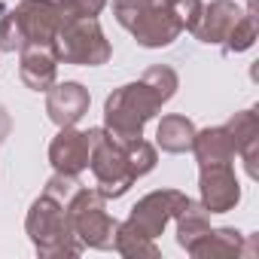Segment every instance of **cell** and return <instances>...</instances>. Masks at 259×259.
I'll return each mask as SVG.
<instances>
[{"label":"cell","mask_w":259,"mask_h":259,"mask_svg":"<svg viewBox=\"0 0 259 259\" xmlns=\"http://www.w3.org/2000/svg\"><path fill=\"white\" fill-rule=\"evenodd\" d=\"M89 104H92V95L79 82H55L46 92V113L58 128L76 125L89 113Z\"/></svg>","instance_id":"obj_11"},{"label":"cell","mask_w":259,"mask_h":259,"mask_svg":"<svg viewBox=\"0 0 259 259\" xmlns=\"http://www.w3.org/2000/svg\"><path fill=\"white\" fill-rule=\"evenodd\" d=\"M113 250L125 259H159V247L153 238H147L144 232H138L128 223H116V238H113Z\"/></svg>","instance_id":"obj_19"},{"label":"cell","mask_w":259,"mask_h":259,"mask_svg":"<svg viewBox=\"0 0 259 259\" xmlns=\"http://www.w3.org/2000/svg\"><path fill=\"white\" fill-rule=\"evenodd\" d=\"M52 49H55L58 61L79 64V67H101L113 55L98 19H67V22H61Z\"/></svg>","instance_id":"obj_5"},{"label":"cell","mask_w":259,"mask_h":259,"mask_svg":"<svg viewBox=\"0 0 259 259\" xmlns=\"http://www.w3.org/2000/svg\"><path fill=\"white\" fill-rule=\"evenodd\" d=\"M10 128H13V122H10V113H7V107H0V144L7 141Z\"/></svg>","instance_id":"obj_27"},{"label":"cell","mask_w":259,"mask_h":259,"mask_svg":"<svg viewBox=\"0 0 259 259\" xmlns=\"http://www.w3.org/2000/svg\"><path fill=\"white\" fill-rule=\"evenodd\" d=\"M150 4H156V0H113V16H116V22H119L122 28H132L135 19H138Z\"/></svg>","instance_id":"obj_24"},{"label":"cell","mask_w":259,"mask_h":259,"mask_svg":"<svg viewBox=\"0 0 259 259\" xmlns=\"http://www.w3.org/2000/svg\"><path fill=\"white\" fill-rule=\"evenodd\" d=\"M64 210L70 217L73 235L82 241V247L92 250H113V238H116V220L107 213V198L98 189H85L79 186L67 201Z\"/></svg>","instance_id":"obj_4"},{"label":"cell","mask_w":259,"mask_h":259,"mask_svg":"<svg viewBox=\"0 0 259 259\" xmlns=\"http://www.w3.org/2000/svg\"><path fill=\"white\" fill-rule=\"evenodd\" d=\"M89 168L98 180V192L104 198H122L138 180L128 159V144L116 141L107 128H89Z\"/></svg>","instance_id":"obj_3"},{"label":"cell","mask_w":259,"mask_h":259,"mask_svg":"<svg viewBox=\"0 0 259 259\" xmlns=\"http://www.w3.org/2000/svg\"><path fill=\"white\" fill-rule=\"evenodd\" d=\"M156 4H171V0H156Z\"/></svg>","instance_id":"obj_28"},{"label":"cell","mask_w":259,"mask_h":259,"mask_svg":"<svg viewBox=\"0 0 259 259\" xmlns=\"http://www.w3.org/2000/svg\"><path fill=\"white\" fill-rule=\"evenodd\" d=\"M79 189V180H76V174H61V171H55L52 177H49V183H46V195H52V198H58V201H67L73 192Z\"/></svg>","instance_id":"obj_26"},{"label":"cell","mask_w":259,"mask_h":259,"mask_svg":"<svg viewBox=\"0 0 259 259\" xmlns=\"http://www.w3.org/2000/svg\"><path fill=\"white\" fill-rule=\"evenodd\" d=\"M192 141H195V125L192 119L186 116H162L159 128H156V144L162 147V153H171V156H180V153H189L192 150Z\"/></svg>","instance_id":"obj_16"},{"label":"cell","mask_w":259,"mask_h":259,"mask_svg":"<svg viewBox=\"0 0 259 259\" xmlns=\"http://www.w3.org/2000/svg\"><path fill=\"white\" fill-rule=\"evenodd\" d=\"M192 198L186 195V192H180V189H156V192H150V195H144L135 207H132V213H128V226H135L138 232H144L147 238H159L162 232H165V226L189 204Z\"/></svg>","instance_id":"obj_6"},{"label":"cell","mask_w":259,"mask_h":259,"mask_svg":"<svg viewBox=\"0 0 259 259\" xmlns=\"http://www.w3.org/2000/svg\"><path fill=\"white\" fill-rule=\"evenodd\" d=\"M19 61V76L31 92H49L58 76V58L52 46H25Z\"/></svg>","instance_id":"obj_13"},{"label":"cell","mask_w":259,"mask_h":259,"mask_svg":"<svg viewBox=\"0 0 259 259\" xmlns=\"http://www.w3.org/2000/svg\"><path fill=\"white\" fill-rule=\"evenodd\" d=\"M171 10H174V16L180 19L183 31H195V25L201 22L204 4H201V0H171Z\"/></svg>","instance_id":"obj_23"},{"label":"cell","mask_w":259,"mask_h":259,"mask_svg":"<svg viewBox=\"0 0 259 259\" xmlns=\"http://www.w3.org/2000/svg\"><path fill=\"white\" fill-rule=\"evenodd\" d=\"M25 49V40H22V31L13 19V13H7L0 19V52H22Z\"/></svg>","instance_id":"obj_25"},{"label":"cell","mask_w":259,"mask_h":259,"mask_svg":"<svg viewBox=\"0 0 259 259\" xmlns=\"http://www.w3.org/2000/svg\"><path fill=\"white\" fill-rule=\"evenodd\" d=\"M25 46H52L58 25H61V13L55 0H22L16 10H10Z\"/></svg>","instance_id":"obj_7"},{"label":"cell","mask_w":259,"mask_h":259,"mask_svg":"<svg viewBox=\"0 0 259 259\" xmlns=\"http://www.w3.org/2000/svg\"><path fill=\"white\" fill-rule=\"evenodd\" d=\"M132 37L138 40V46H147V49H162V46H171L180 34H183V25L180 19L174 16L171 4H150L138 19L135 25L128 28Z\"/></svg>","instance_id":"obj_8"},{"label":"cell","mask_w":259,"mask_h":259,"mask_svg":"<svg viewBox=\"0 0 259 259\" xmlns=\"http://www.w3.org/2000/svg\"><path fill=\"white\" fill-rule=\"evenodd\" d=\"M198 192H201V207L207 213H229L241 201V186L232 165H201Z\"/></svg>","instance_id":"obj_9"},{"label":"cell","mask_w":259,"mask_h":259,"mask_svg":"<svg viewBox=\"0 0 259 259\" xmlns=\"http://www.w3.org/2000/svg\"><path fill=\"white\" fill-rule=\"evenodd\" d=\"M128 159H132V168H135V174H138V177L150 174V171L156 168V162H159L156 147H153L150 141H144V138L128 141Z\"/></svg>","instance_id":"obj_21"},{"label":"cell","mask_w":259,"mask_h":259,"mask_svg":"<svg viewBox=\"0 0 259 259\" xmlns=\"http://www.w3.org/2000/svg\"><path fill=\"white\" fill-rule=\"evenodd\" d=\"M180 79L174 67L153 64L138 82L119 85L104 101V128L122 144L144 138V125L177 95Z\"/></svg>","instance_id":"obj_1"},{"label":"cell","mask_w":259,"mask_h":259,"mask_svg":"<svg viewBox=\"0 0 259 259\" xmlns=\"http://www.w3.org/2000/svg\"><path fill=\"white\" fill-rule=\"evenodd\" d=\"M25 232L34 244V250L43 259H61V256H79L85 247L82 241L73 235L70 217L64 210V201L52 198V195H40L34 198L28 217H25Z\"/></svg>","instance_id":"obj_2"},{"label":"cell","mask_w":259,"mask_h":259,"mask_svg":"<svg viewBox=\"0 0 259 259\" xmlns=\"http://www.w3.org/2000/svg\"><path fill=\"white\" fill-rule=\"evenodd\" d=\"M192 153H195L198 165H232L235 147H232V138H229V132H226V125L195 132Z\"/></svg>","instance_id":"obj_15"},{"label":"cell","mask_w":259,"mask_h":259,"mask_svg":"<svg viewBox=\"0 0 259 259\" xmlns=\"http://www.w3.org/2000/svg\"><path fill=\"white\" fill-rule=\"evenodd\" d=\"M256 34H259V22H256V0L247 4V13H241V19L235 22L232 34L226 37V52H247L253 43H256Z\"/></svg>","instance_id":"obj_20"},{"label":"cell","mask_w":259,"mask_h":259,"mask_svg":"<svg viewBox=\"0 0 259 259\" xmlns=\"http://www.w3.org/2000/svg\"><path fill=\"white\" fill-rule=\"evenodd\" d=\"M226 132L232 138L235 153L244 159L247 174L256 180L259 177V165H256L259 162V116L253 110H241L226 122Z\"/></svg>","instance_id":"obj_12"},{"label":"cell","mask_w":259,"mask_h":259,"mask_svg":"<svg viewBox=\"0 0 259 259\" xmlns=\"http://www.w3.org/2000/svg\"><path fill=\"white\" fill-rule=\"evenodd\" d=\"M61 22L67 19H98L101 10L107 7V0H55Z\"/></svg>","instance_id":"obj_22"},{"label":"cell","mask_w":259,"mask_h":259,"mask_svg":"<svg viewBox=\"0 0 259 259\" xmlns=\"http://www.w3.org/2000/svg\"><path fill=\"white\" fill-rule=\"evenodd\" d=\"M238 19H241V7L235 0H210V7H204L201 22L195 25L192 34L207 46H220V43H226V37L232 34Z\"/></svg>","instance_id":"obj_14"},{"label":"cell","mask_w":259,"mask_h":259,"mask_svg":"<svg viewBox=\"0 0 259 259\" xmlns=\"http://www.w3.org/2000/svg\"><path fill=\"white\" fill-rule=\"evenodd\" d=\"M174 223H177V244H180L186 253L210 232V220H207V210L201 207V201H189V204L174 217Z\"/></svg>","instance_id":"obj_18"},{"label":"cell","mask_w":259,"mask_h":259,"mask_svg":"<svg viewBox=\"0 0 259 259\" xmlns=\"http://www.w3.org/2000/svg\"><path fill=\"white\" fill-rule=\"evenodd\" d=\"M241 250H244V235L238 229H210L189 250V256H195V259H229V256H241Z\"/></svg>","instance_id":"obj_17"},{"label":"cell","mask_w":259,"mask_h":259,"mask_svg":"<svg viewBox=\"0 0 259 259\" xmlns=\"http://www.w3.org/2000/svg\"><path fill=\"white\" fill-rule=\"evenodd\" d=\"M89 150H92L89 132H76L73 125L70 128H58V135L49 144V162H52L55 171L79 177L89 168Z\"/></svg>","instance_id":"obj_10"}]
</instances>
